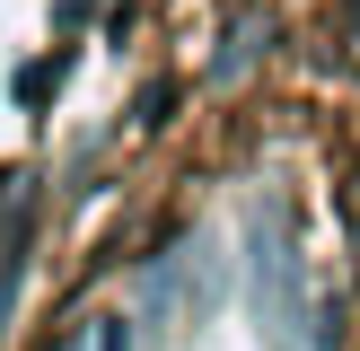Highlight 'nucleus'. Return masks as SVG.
Wrapping results in <instances>:
<instances>
[{"instance_id":"nucleus-2","label":"nucleus","mask_w":360,"mask_h":351,"mask_svg":"<svg viewBox=\"0 0 360 351\" xmlns=\"http://www.w3.org/2000/svg\"><path fill=\"white\" fill-rule=\"evenodd\" d=\"M53 88H62V53H44V62H27V70H18V105H44Z\"/></svg>"},{"instance_id":"nucleus-4","label":"nucleus","mask_w":360,"mask_h":351,"mask_svg":"<svg viewBox=\"0 0 360 351\" xmlns=\"http://www.w3.org/2000/svg\"><path fill=\"white\" fill-rule=\"evenodd\" d=\"M97 351H132V316H97Z\"/></svg>"},{"instance_id":"nucleus-3","label":"nucleus","mask_w":360,"mask_h":351,"mask_svg":"<svg viewBox=\"0 0 360 351\" xmlns=\"http://www.w3.org/2000/svg\"><path fill=\"white\" fill-rule=\"evenodd\" d=\"M167 105H176V88H141V132H158V123H167Z\"/></svg>"},{"instance_id":"nucleus-5","label":"nucleus","mask_w":360,"mask_h":351,"mask_svg":"<svg viewBox=\"0 0 360 351\" xmlns=\"http://www.w3.org/2000/svg\"><path fill=\"white\" fill-rule=\"evenodd\" d=\"M79 18H97V0H53V27H79Z\"/></svg>"},{"instance_id":"nucleus-1","label":"nucleus","mask_w":360,"mask_h":351,"mask_svg":"<svg viewBox=\"0 0 360 351\" xmlns=\"http://www.w3.org/2000/svg\"><path fill=\"white\" fill-rule=\"evenodd\" d=\"M299 290H308V281H299V255L290 246H264V228H255V307H264V325L281 333V343H290V325H299Z\"/></svg>"}]
</instances>
